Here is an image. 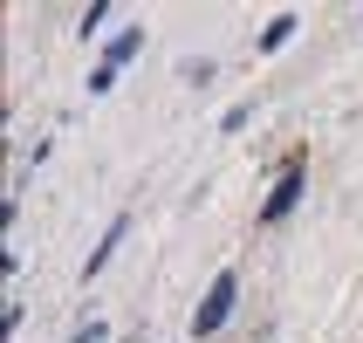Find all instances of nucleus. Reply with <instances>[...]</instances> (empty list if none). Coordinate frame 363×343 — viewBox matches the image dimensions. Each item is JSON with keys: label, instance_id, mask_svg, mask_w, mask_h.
Instances as JSON below:
<instances>
[{"label": "nucleus", "instance_id": "f257e3e1", "mask_svg": "<svg viewBox=\"0 0 363 343\" xmlns=\"http://www.w3.org/2000/svg\"><path fill=\"white\" fill-rule=\"evenodd\" d=\"M233 309H240V275H233V268H220V275H213V288H206V303L192 309V343L220 337Z\"/></svg>", "mask_w": 363, "mask_h": 343}, {"label": "nucleus", "instance_id": "f03ea898", "mask_svg": "<svg viewBox=\"0 0 363 343\" xmlns=\"http://www.w3.org/2000/svg\"><path fill=\"white\" fill-rule=\"evenodd\" d=\"M302 192H308V172H302V165H288L281 179H274V192H267V206H261V220H267V227H281L288 213H295V206H302Z\"/></svg>", "mask_w": 363, "mask_h": 343}, {"label": "nucleus", "instance_id": "7ed1b4c3", "mask_svg": "<svg viewBox=\"0 0 363 343\" xmlns=\"http://www.w3.org/2000/svg\"><path fill=\"white\" fill-rule=\"evenodd\" d=\"M123 234H130V213H117V220L103 227V241L89 247V261H82V282H89V275H103V268H110V254H117V247H123Z\"/></svg>", "mask_w": 363, "mask_h": 343}, {"label": "nucleus", "instance_id": "20e7f679", "mask_svg": "<svg viewBox=\"0 0 363 343\" xmlns=\"http://www.w3.org/2000/svg\"><path fill=\"white\" fill-rule=\"evenodd\" d=\"M295 28H302L295 14H274V21L261 28V55H274V48H288V41H295Z\"/></svg>", "mask_w": 363, "mask_h": 343}, {"label": "nucleus", "instance_id": "39448f33", "mask_svg": "<svg viewBox=\"0 0 363 343\" xmlns=\"http://www.w3.org/2000/svg\"><path fill=\"white\" fill-rule=\"evenodd\" d=\"M138 55H144V35L130 28V35H117L110 48H103V69H123V62H138Z\"/></svg>", "mask_w": 363, "mask_h": 343}, {"label": "nucleus", "instance_id": "423d86ee", "mask_svg": "<svg viewBox=\"0 0 363 343\" xmlns=\"http://www.w3.org/2000/svg\"><path fill=\"white\" fill-rule=\"evenodd\" d=\"M103 21H110V7H103V0H89V7H82V21H76V28H82V35H96Z\"/></svg>", "mask_w": 363, "mask_h": 343}, {"label": "nucleus", "instance_id": "0eeeda50", "mask_svg": "<svg viewBox=\"0 0 363 343\" xmlns=\"http://www.w3.org/2000/svg\"><path fill=\"white\" fill-rule=\"evenodd\" d=\"M247 117H254V103H233V110L220 117V131H247Z\"/></svg>", "mask_w": 363, "mask_h": 343}, {"label": "nucleus", "instance_id": "6e6552de", "mask_svg": "<svg viewBox=\"0 0 363 343\" xmlns=\"http://www.w3.org/2000/svg\"><path fill=\"white\" fill-rule=\"evenodd\" d=\"M69 343H110V330H103V323H82V330H76Z\"/></svg>", "mask_w": 363, "mask_h": 343}]
</instances>
